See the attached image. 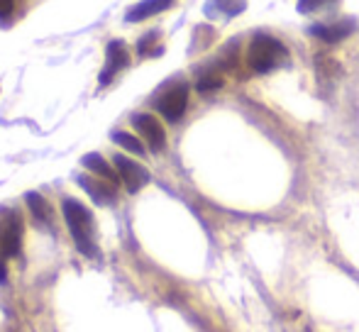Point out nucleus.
I'll use <instances>...</instances> for the list:
<instances>
[{"mask_svg":"<svg viewBox=\"0 0 359 332\" xmlns=\"http://www.w3.org/2000/svg\"><path fill=\"white\" fill-rule=\"evenodd\" d=\"M62 213H64V220H67L69 233H72V237H74L79 251L83 256L95 259V256H98V244H95V223H93V215H90V210L86 208L81 200L64 198Z\"/></svg>","mask_w":359,"mask_h":332,"instance_id":"1","label":"nucleus"},{"mask_svg":"<svg viewBox=\"0 0 359 332\" xmlns=\"http://www.w3.org/2000/svg\"><path fill=\"white\" fill-rule=\"evenodd\" d=\"M288 52L279 39L269 37V34H257L250 44V52H247V62L255 69L257 74H269L276 67L286 64Z\"/></svg>","mask_w":359,"mask_h":332,"instance_id":"2","label":"nucleus"},{"mask_svg":"<svg viewBox=\"0 0 359 332\" xmlns=\"http://www.w3.org/2000/svg\"><path fill=\"white\" fill-rule=\"evenodd\" d=\"M22 215L18 210H8V213L0 218V256L10 259V256H18L20 247H22Z\"/></svg>","mask_w":359,"mask_h":332,"instance_id":"3","label":"nucleus"},{"mask_svg":"<svg viewBox=\"0 0 359 332\" xmlns=\"http://www.w3.org/2000/svg\"><path fill=\"white\" fill-rule=\"evenodd\" d=\"M189 105V85L186 83H174L156 98V110L164 115L169 123H179L186 113Z\"/></svg>","mask_w":359,"mask_h":332,"instance_id":"4","label":"nucleus"},{"mask_svg":"<svg viewBox=\"0 0 359 332\" xmlns=\"http://www.w3.org/2000/svg\"><path fill=\"white\" fill-rule=\"evenodd\" d=\"M113 164H115V169H118L120 181H123L130 193H137L140 188H144V186L149 184V171H147L142 164L133 162V159L123 157V154H115Z\"/></svg>","mask_w":359,"mask_h":332,"instance_id":"5","label":"nucleus"},{"mask_svg":"<svg viewBox=\"0 0 359 332\" xmlns=\"http://www.w3.org/2000/svg\"><path fill=\"white\" fill-rule=\"evenodd\" d=\"M133 125H135V130L142 134V139L147 142V147H149L151 152H161V149L166 147V132L154 115H149V113L133 115Z\"/></svg>","mask_w":359,"mask_h":332,"instance_id":"6","label":"nucleus"},{"mask_svg":"<svg viewBox=\"0 0 359 332\" xmlns=\"http://www.w3.org/2000/svg\"><path fill=\"white\" fill-rule=\"evenodd\" d=\"M130 64V52H128V44L123 39H113L105 49V67L100 71V85H108L118 76V71H123L125 67Z\"/></svg>","mask_w":359,"mask_h":332,"instance_id":"7","label":"nucleus"},{"mask_svg":"<svg viewBox=\"0 0 359 332\" xmlns=\"http://www.w3.org/2000/svg\"><path fill=\"white\" fill-rule=\"evenodd\" d=\"M76 181H79L81 188H83L86 193L93 198V203H98V205L115 203V184H110V181L90 179V176H83V174H81Z\"/></svg>","mask_w":359,"mask_h":332,"instance_id":"8","label":"nucleus"},{"mask_svg":"<svg viewBox=\"0 0 359 332\" xmlns=\"http://www.w3.org/2000/svg\"><path fill=\"white\" fill-rule=\"evenodd\" d=\"M25 200H27L29 213H32L34 223H37L39 228H49V225H52V205L47 203V198L39 195V193H27L25 195Z\"/></svg>","mask_w":359,"mask_h":332,"instance_id":"9","label":"nucleus"},{"mask_svg":"<svg viewBox=\"0 0 359 332\" xmlns=\"http://www.w3.org/2000/svg\"><path fill=\"white\" fill-rule=\"evenodd\" d=\"M311 34L323 42H340L347 34H352V25L350 22H330V25H316L311 27Z\"/></svg>","mask_w":359,"mask_h":332,"instance_id":"10","label":"nucleus"},{"mask_svg":"<svg viewBox=\"0 0 359 332\" xmlns=\"http://www.w3.org/2000/svg\"><path fill=\"white\" fill-rule=\"evenodd\" d=\"M83 166L88 171H93V174H98L103 181H110V184L118 186V181H120L118 169H113V166L105 162V159L100 157V154H86V157H83Z\"/></svg>","mask_w":359,"mask_h":332,"instance_id":"11","label":"nucleus"},{"mask_svg":"<svg viewBox=\"0 0 359 332\" xmlns=\"http://www.w3.org/2000/svg\"><path fill=\"white\" fill-rule=\"evenodd\" d=\"M171 3H174V0H142V3H137L128 13V22H140V20L151 18V15H156V13H161V10H166Z\"/></svg>","mask_w":359,"mask_h":332,"instance_id":"12","label":"nucleus"},{"mask_svg":"<svg viewBox=\"0 0 359 332\" xmlns=\"http://www.w3.org/2000/svg\"><path fill=\"white\" fill-rule=\"evenodd\" d=\"M113 142L115 144H120V147H125L128 152H133V154H137V157H142L144 154V144L140 142L135 134H130V132H123V130H118V132H113Z\"/></svg>","mask_w":359,"mask_h":332,"instance_id":"13","label":"nucleus"},{"mask_svg":"<svg viewBox=\"0 0 359 332\" xmlns=\"http://www.w3.org/2000/svg\"><path fill=\"white\" fill-rule=\"evenodd\" d=\"M220 85H222V76L217 71L201 74V78H198V90H201V93H208V90H215V88H220Z\"/></svg>","mask_w":359,"mask_h":332,"instance_id":"14","label":"nucleus"},{"mask_svg":"<svg viewBox=\"0 0 359 332\" xmlns=\"http://www.w3.org/2000/svg\"><path fill=\"white\" fill-rule=\"evenodd\" d=\"M330 3H335V0H298V10L301 13H313V10H320Z\"/></svg>","mask_w":359,"mask_h":332,"instance_id":"15","label":"nucleus"},{"mask_svg":"<svg viewBox=\"0 0 359 332\" xmlns=\"http://www.w3.org/2000/svg\"><path fill=\"white\" fill-rule=\"evenodd\" d=\"M159 39V32H149V34H144L142 39H140V47H137V52H140V57H149V47L151 44Z\"/></svg>","mask_w":359,"mask_h":332,"instance_id":"16","label":"nucleus"},{"mask_svg":"<svg viewBox=\"0 0 359 332\" xmlns=\"http://www.w3.org/2000/svg\"><path fill=\"white\" fill-rule=\"evenodd\" d=\"M15 0H0V20H8L13 15Z\"/></svg>","mask_w":359,"mask_h":332,"instance_id":"17","label":"nucleus"},{"mask_svg":"<svg viewBox=\"0 0 359 332\" xmlns=\"http://www.w3.org/2000/svg\"><path fill=\"white\" fill-rule=\"evenodd\" d=\"M5 276H8L5 274V256H0V284L5 281Z\"/></svg>","mask_w":359,"mask_h":332,"instance_id":"18","label":"nucleus"}]
</instances>
